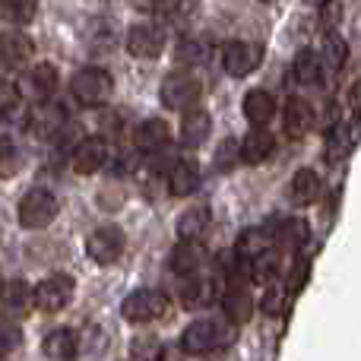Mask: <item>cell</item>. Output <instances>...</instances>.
I'll use <instances>...</instances> for the list:
<instances>
[{"mask_svg":"<svg viewBox=\"0 0 361 361\" xmlns=\"http://www.w3.org/2000/svg\"><path fill=\"white\" fill-rule=\"evenodd\" d=\"M235 339V324L219 317H200L180 333V352L184 355H209L225 345H231Z\"/></svg>","mask_w":361,"mask_h":361,"instance_id":"6da1fadb","label":"cell"},{"mask_svg":"<svg viewBox=\"0 0 361 361\" xmlns=\"http://www.w3.org/2000/svg\"><path fill=\"white\" fill-rule=\"evenodd\" d=\"M70 92H73V99L80 102V105L102 108L111 99L114 80H111V73L102 67H82V70H76L73 80H70Z\"/></svg>","mask_w":361,"mask_h":361,"instance_id":"7a4b0ae2","label":"cell"},{"mask_svg":"<svg viewBox=\"0 0 361 361\" xmlns=\"http://www.w3.org/2000/svg\"><path fill=\"white\" fill-rule=\"evenodd\" d=\"M73 292H76V286H73V279H70L67 273L44 276V279L32 288V305H35L38 311H44V314H57V311H63V307L73 301Z\"/></svg>","mask_w":361,"mask_h":361,"instance_id":"3957f363","label":"cell"},{"mask_svg":"<svg viewBox=\"0 0 361 361\" xmlns=\"http://www.w3.org/2000/svg\"><path fill=\"white\" fill-rule=\"evenodd\" d=\"M165 311H169V298L159 288H137L121 305V317L130 320V324H149V320L162 317Z\"/></svg>","mask_w":361,"mask_h":361,"instance_id":"277c9868","label":"cell"},{"mask_svg":"<svg viewBox=\"0 0 361 361\" xmlns=\"http://www.w3.org/2000/svg\"><path fill=\"white\" fill-rule=\"evenodd\" d=\"M57 216V197L44 187H35L23 197L19 203V225L29 231H38V228H48Z\"/></svg>","mask_w":361,"mask_h":361,"instance_id":"5b68a950","label":"cell"},{"mask_svg":"<svg viewBox=\"0 0 361 361\" xmlns=\"http://www.w3.org/2000/svg\"><path fill=\"white\" fill-rule=\"evenodd\" d=\"M159 95H162L165 108H175V111H187V108H193L200 102V95H203V89H200V80H193L190 73H169L162 80V89H159Z\"/></svg>","mask_w":361,"mask_h":361,"instance_id":"8992f818","label":"cell"},{"mask_svg":"<svg viewBox=\"0 0 361 361\" xmlns=\"http://www.w3.org/2000/svg\"><path fill=\"white\" fill-rule=\"evenodd\" d=\"M63 124H67V108H63L61 102L44 99V102H35L29 121H25V130L35 140H54V133L61 130Z\"/></svg>","mask_w":361,"mask_h":361,"instance_id":"52a82bcc","label":"cell"},{"mask_svg":"<svg viewBox=\"0 0 361 361\" xmlns=\"http://www.w3.org/2000/svg\"><path fill=\"white\" fill-rule=\"evenodd\" d=\"M86 254L92 257L99 267H111V263L121 260V254H124V231H121L118 225H102V228H95L86 241Z\"/></svg>","mask_w":361,"mask_h":361,"instance_id":"ba28073f","label":"cell"},{"mask_svg":"<svg viewBox=\"0 0 361 361\" xmlns=\"http://www.w3.org/2000/svg\"><path fill=\"white\" fill-rule=\"evenodd\" d=\"M222 63L228 76H250L263 63V44L257 42H228L222 51Z\"/></svg>","mask_w":361,"mask_h":361,"instance_id":"9c48e42d","label":"cell"},{"mask_svg":"<svg viewBox=\"0 0 361 361\" xmlns=\"http://www.w3.org/2000/svg\"><path fill=\"white\" fill-rule=\"evenodd\" d=\"M16 89H19V95H29L32 102L51 99L54 89H57V67L54 63H48V61L32 63V67L23 73V80H19Z\"/></svg>","mask_w":361,"mask_h":361,"instance_id":"30bf717a","label":"cell"},{"mask_svg":"<svg viewBox=\"0 0 361 361\" xmlns=\"http://www.w3.org/2000/svg\"><path fill=\"white\" fill-rule=\"evenodd\" d=\"M108 162V143L105 137H82L70 152V165L76 175H95Z\"/></svg>","mask_w":361,"mask_h":361,"instance_id":"8fae6325","label":"cell"},{"mask_svg":"<svg viewBox=\"0 0 361 361\" xmlns=\"http://www.w3.org/2000/svg\"><path fill=\"white\" fill-rule=\"evenodd\" d=\"M127 51L133 57H143V61H152L165 51V32L152 23H137L127 32Z\"/></svg>","mask_w":361,"mask_h":361,"instance_id":"7c38bea8","label":"cell"},{"mask_svg":"<svg viewBox=\"0 0 361 361\" xmlns=\"http://www.w3.org/2000/svg\"><path fill=\"white\" fill-rule=\"evenodd\" d=\"M222 311H225V320L235 326L247 324L254 317V295L247 292V286L238 279H231L222 292Z\"/></svg>","mask_w":361,"mask_h":361,"instance_id":"4fadbf2b","label":"cell"},{"mask_svg":"<svg viewBox=\"0 0 361 361\" xmlns=\"http://www.w3.org/2000/svg\"><path fill=\"white\" fill-rule=\"evenodd\" d=\"M314 121H317V114H314V105L307 99H301V95H295V99L286 102V118H282V127H286V133L292 140H301L311 133Z\"/></svg>","mask_w":361,"mask_h":361,"instance_id":"5bb4252c","label":"cell"},{"mask_svg":"<svg viewBox=\"0 0 361 361\" xmlns=\"http://www.w3.org/2000/svg\"><path fill=\"white\" fill-rule=\"evenodd\" d=\"M169 143H171V130L162 118L143 121V124L137 127V133H133V146H137L140 152H152V156H156V152L169 149Z\"/></svg>","mask_w":361,"mask_h":361,"instance_id":"9a60e30c","label":"cell"},{"mask_svg":"<svg viewBox=\"0 0 361 361\" xmlns=\"http://www.w3.org/2000/svg\"><path fill=\"white\" fill-rule=\"evenodd\" d=\"M273 149H276V140L267 133V127H254V130L241 140V146H238V159H241L244 165H263L273 156Z\"/></svg>","mask_w":361,"mask_h":361,"instance_id":"2e32d148","label":"cell"},{"mask_svg":"<svg viewBox=\"0 0 361 361\" xmlns=\"http://www.w3.org/2000/svg\"><path fill=\"white\" fill-rule=\"evenodd\" d=\"M35 54V44L29 35L23 32H0V63L6 67H19V63H29Z\"/></svg>","mask_w":361,"mask_h":361,"instance_id":"e0dca14e","label":"cell"},{"mask_svg":"<svg viewBox=\"0 0 361 361\" xmlns=\"http://www.w3.org/2000/svg\"><path fill=\"white\" fill-rule=\"evenodd\" d=\"M320 190H324V180L314 169H298L288 184V200L295 206H311L320 200Z\"/></svg>","mask_w":361,"mask_h":361,"instance_id":"ac0fdd59","label":"cell"},{"mask_svg":"<svg viewBox=\"0 0 361 361\" xmlns=\"http://www.w3.org/2000/svg\"><path fill=\"white\" fill-rule=\"evenodd\" d=\"M212 133V118L203 108H187L184 121H180V143L184 146H203Z\"/></svg>","mask_w":361,"mask_h":361,"instance_id":"d6986e66","label":"cell"},{"mask_svg":"<svg viewBox=\"0 0 361 361\" xmlns=\"http://www.w3.org/2000/svg\"><path fill=\"white\" fill-rule=\"evenodd\" d=\"M206 267V250L200 241H180L171 250V269L178 276H197Z\"/></svg>","mask_w":361,"mask_h":361,"instance_id":"ffe728a7","label":"cell"},{"mask_svg":"<svg viewBox=\"0 0 361 361\" xmlns=\"http://www.w3.org/2000/svg\"><path fill=\"white\" fill-rule=\"evenodd\" d=\"M267 235L273 238V241H279L282 247L298 250L301 244L307 241V222L305 219H273V222L267 225Z\"/></svg>","mask_w":361,"mask_h":361,"instance_id":"44dd1931","label":"cell"},{"mask_svg":"<svg viewBox=\"0 0 361 361\" xmlns=\"http://www.w3.org/2000/svg\"><path fill=\"white\" fill-rule=\"evenodd\" d=\"M200 187V165L193 159H178L169 169V190L175 197H190Z\"/></svg>","mask_w":361,"mask_h":361,"instance_id":"7402d4cb","label":"cell"},{"mask_svg":"<svg viewBox=\"0 0 361 361\" xmlns=\"http://www.w3.org/2000/svg\"><path fill=\"white\" fill-rule=\"evenodd\" d=\"M273 114H276V99L269 92L250 89V92L244 95V118L254 127H267L269 121H273Z\"/></svg>","mask_w":361,"mask_h":361,"instance_id":"603a6c76","label":"cell"},{"mask_svg":"<svg viewBox=\"0 0 361 361\" xmlns=\"http://www.w3.org/2000/svg\"><path fill=\"white\" fill-rule=\"evenodd\" d=\"M76 343H80L76 333L67 330V326H61V330H51L48 336H44L42 349L51 361H70V358H76Z\"/></svg>","mask_w":361,"mask_h":361,"instance_id":"cb8c5ba5","label":"cell"},{"mask_svg":"<svg viewBox=\"0 0 361 361\" xmlns=\"http://www.w3.org/2000/svg\"><path fill=\"white\" fill-rule=\"evenodd\" d=\"M292 73L301 86H317V82L324 80V61H320V51H314V48L298 51V57H295V63H292Z\"/></svg>","mask_w":361,"mask_h":361,"instance_id":"d4e9b609","label":"cell"},{"mask_svg":"<svg viewBox=\"0 0 361 361\" xmlns=\"http://www.w3.org/2000/svg\"><path fill=\"white\" fill-rule=\"evenodd\" d=\"M267 247H273V238L267 235V228H244L235 241V257L241 263L254 260L257 254H263Z\"/></svg>","mask_w":361,"mask_h":361,"instance_id":"484cf974","label":"cell"},{"mask_svg":"<svg viewBox=\"0 0 361 361\" xmlns=\"http://www.w3.org/2000/svg\"><path fill=\"white\" fill-rule=\"evenodd\" d=\"M212 295H216V279H203V276H187L184 288H180V301H184V307H203L212 301Z\"/></svg>","mask_w":361,"mask_h":361,"instance_id":"4316f807","label":"cell"},{"mask_svg":"<svg viewBox=\"0 0 361 361\" xmlns=\"http://www.w3.org/2000/svg\"><path fill=\"white\" fill-rule=\"evenodd\" d=\"M209 228V212L206 206H190L178 216V238L180 241H197L203 231Z\"/></svg>","mask_w":361,"mask_h":361,"instance_id":"83f0119b","label":"cell"},{"mask_svg":"<svg viewBox=\"0 0 361 361\" xmlns=\"http://www.w3.org/2000/svg\"><path fill=\"white\" fill-rule=\"evenodd\" d=\"M0 305H4V311H10V314L25 311V307L32 305V288L25 286L23 279L0 282Z\"/></svg>","mask_w":361,"mask_h":361,"instance_id":"f1b7e54d","label":"cell"},{"mask_svg":"<svg viewBox=\"0 0 361 361\" xmlns=\"http://www.w3.org/2000/svg\"><path fill=\"white\" fill-rule=\"evenodd\" d=\"M352 146H355V133H352L345 124H333L330 133H326V162L339 165L345 156H349Z\"/></svg>","mask_w":361,"mask_h":361,"instance_id":"f546056e","label":"cell"},{"mask_svg":"<svg viewBox=\"0 0 361 361\" xmlns=\"http://www.w3.org/2000/svg\"><path fill=\"white\" fill-rule=\"evenodd\" d=\"M247 267V276L254 282H269L276 273H279V250L276 247H267L263 254H257L254 260H247L244 263Z\"/></svg>","mask_w":361,"mask_h":361,"instance_id":"4dcf8cb0","label":"cell"},{"mask_svg":"<svg viewBox=\"0 0 361 361\" xmlns=\"http://www.w3.org/2000/svg\"><path fill=\"white\" fill-rule=\"evenodd\" d=\"M38 13V0H0V16L13 25H29Z\"/></svg>","mask_w":361,"mask_h":361,"instance_id":"1f68e13d","label":"cell"},{"mask_svg":"<svg viewBox=\"0 0 361 361\" xmlns=\"http://www.w3.org/2000/svg\"><path fill=\"white\" fill-rule=\"evenodd\" d=\"M105 345H108V333L102 330V326H89L82 343H76V355L86 358V361H95L102 352H105Z\"/></svg>","mask_w":361,"mask_h":361,"instance_id":"d6a6232c","label":"cell"},{"mask_svg":"<svg viewBox=\"0 0 361 361\" xmlns=\"http://www.w3.org/2000/svg\"><path fill=\"white\" fill-rule=\"evenodd\" d=\"M345 57H349V48H345V42L336 35V32H326V44H324V54H320L324 67L343 70L345 67Z\"/></svg>","mask_w":361,"mask_h":361,"instance_id":"836d02e7","label":"cell"},{"mask_svg":"<svg viewBox=\"0 0 361 361\" xmlns=\"http://www.w3.org/2000/svg\"><path fill=\"white\" fill-rule=\"evenodd\" d=\"M206 54H209V48H206L203 42H197V38H184V42L178 44V63H203Z\"/></svg>","mask_w":361,"mask_h":361,"instance_id":"e575fe53","label":"cell"},{"mask_svg":"<svg viewBox=\"0 0 361 361\" xmlns=\"http://www.w3.org/2000/svg\"><path fill=\"white\" fill-rule=\"evenodd\" d=\"M16 169H19V149L10 143V140L0 137V178L16 175Z\"/></svg>","mask_w":361,"mask_h":361,"instance_id":"d590c367","label":"cell"},{"mask_svg":"<svg viewBox=\"0 0 361 361\" xmlns=\"http://www.w3.org/2000/svg\"><path fill=\"white\" fill-rule=\"evenodd\" d=\"M19 343H23V333H19V326L10 324V320H4V324H0V358L10 355V352H16Z\"/></svg>","mask_w":361,"mask_h":361,"instance_id":"8d00e7d4","label":"cell"},{"mask_svg":"<svg viewBox=\"0 0 361 361\" xmlns=\"http://www.w3.org/2000/svg\"><path fill=\"white\" fill-rule=\"evenodd\" d=\"M238 162H241V159H238V140H225V143L219 146V152H216V169L219 171H231Z\"/></svg>","mask_w":361,"mask_h":361,"instance_id":"74e56055","label":"cell"},{"mask_svg":"<svg viewBox=\"0 0 361 361\" xmlns=\"http://www.w3.org/2000/svg\"><path fill=\"white\" fill-rule=\"evenodd\" d=\"M16 105H19V89L0 80V118H4V114H10Z\"/></svg>","mask_w":361,"mask_h":361,"instance_id":"f35d334b","label":"cell"},{"mask_svg":"<svg viewBox=\"0 0 361 361\" xmlns=\"http://www.w3.org/2000/svg\"><path fill=\"white\" fill-rule=\"evenodd\" d=\"M282 307H286V292L282 288H269L267 298H263V311L276 317V314H282Z\"/></svg>","mask_w":361,"mask_h":361,"instance_id":"ab89813d","label":"cell"},{"mask_svg":"<svg viewBox=\"0 0 361 361\" xmlns=\"http://www.w3.org/2000/svg\"><path fill=\"white\" fill-rule=\"evenodd\" d=\"M339 19H343V6H333V0L324 6V29L326 32H336Z\"/></svg>","mask_w":361,"mask_h":361,"instance_id":"60d3db41","label":"cell"},{"mask_svg":"<svg viewBox=\"0 0 361 361\" xmlns=\"http://www.w3.org/2000/svg\"><path fill=\"white\" fill-rule=\"evenodd\" d=\"M180 355H184V352H180V345H178V349H159V361H180Z\"/></svg>","mask_w":361,"mask_h":361,"instance_id":"b9f144b4","label":"cell"},{"mask_svg":"<svg viewBox=\"0 0 361 361\" xmlns=\"http://www.w3.org/2000/svg\"><path fill=\"white\" fill-rule=\"evenodd\" d=\"M349 108H352V114H358V82L349 86Z\"/></svg>","mask_w":361,"mask_h":361,"instance_id":"7bdbcfd3","label":"cell"},{"mask_svg":"<svg viewBox=\"0 0 361 361\" xmlns=\"http://www.w3.org/2000/svg\"><path fill=\"white\" fill-rule=\"evenodd\" d=\"M305 4H307V6H326L330 0H305Z\"/></svg>","mask_w":361,"mask_h":361,"instance_id":"ee69618b","label":"cell"},{"mask_svg":"<svg viewBox=\"0 0 361 361\" xmlns=\"http://www.w3.org/2000/svg\"><path fill=\"white\" fill-rule=\"evenodd\" d=\"M0 361H4V358H0Z\"/></svg>","mask_w":361,"mask_h":361,"instance_id":"f6af8a7d","label":"cell"}]
</instances>
